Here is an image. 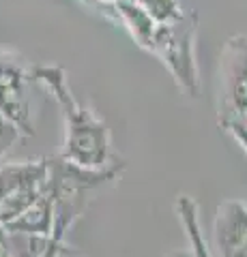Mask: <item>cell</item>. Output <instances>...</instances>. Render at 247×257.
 Wrapping results in <instances>:
<instances>
[{
    "instance_id": "cell-1",
    "label": "cell",
    "mask_w": 247,
    "mask_h": 257,
    "mask_svg": "<svg viewBox=\"0 0 247 257\" xmlns=\"http://www.w3.org/2000/svg\"><path fill=\"white\" fill-rule=\"evenodd\" d=\"M35 84H41L58 103L65 120V148L60 157L82 167H106L112 163V135L103 120L73 94L67 73L56 64H35Z\"/></svg>"
},
{
    "instance_id": "cell-2",
    "label": "cell",
    "mask_w": 247,
    "mask_h": 257,
    "mask_svg": "<svg viewBox=\"0 0 247 257\" xmlns=\"http://www.w3.org/2000/svg\"><path fill=\"white\" fill-rule=\"evenodd\" d=\"M125 161L114 159L106 167H82L58 157L47 159L45 191L52 202V238L65 240L67 231L82 219L97 191L121 178Z\"/></svg>"
},
{
    "instance_id": "cell-3",
    "label": "cell",
    "mask_w": 247,
    "mask_h": 257,
    "mask_svg": "<svg viewBox=\"0 0 247 257\" xmlns=\"http://www.w3.org/2000/svg\"><path fill=\"white\" fill-rule=\"evenodd\" d=\"M198 13L183 11L179 18L157 24L150 54L157 56L170 71L183 94L196 99L200 92V73L196 62Z\"/></svg>"
},
{
    "instance_id": "cell-4",
    "label": "cell",
    "mask_w": 247,
    "mask_h": 257,
    "mask_svg": "<svg viewBox=\"0 0 247 257\" xmlns=\"http://www.w3.org/2000/svg\"><path fill=\"white\" fill-rule=\"evenodd\" d=\"M33 84V67L20 54L0 50V114L9 118L26 138L35 133L30 101Z\"/></svg>"
},
{
    "instance_id": "cell-5",
    "label": "cell",
    "mask_w": 247,
    "mask_h": 257,
    "mask_svg": "<svg viewBox=\"0 0 247 257\" xmlns=\"http://www.w3.org/2000/svg\"><path fill=\"white\" fill-rule=\"evenodd\" d=\"M219 126H226L247 114V37L228 39L221 52L219 73Z\"/></svg>"
},
{
    "instance_id": "cell-6",
    "label": "cell",
    "mask_w": 247,
    "mask_h": 257,
    "mask_svg": "<svg viewBox=\"0 0 247 257\" xmlns=\"http://www.w3.org/2000/svg\"><path fill=\"white\" fill-rule=\"evenodd\" d=\"M219 257H247V204L228 199L219 204L213 225Z\"/></svg>"
},
{
    "instance_id": "cell-7",
    "label": "cell",
    "mask_w": 247,
    "mask_h": 257,
    "mask_svg": "<svg viewBox=\"0 0 247 257\" xmlns=\"http://www.w3.org/2000/svg\"><path fill=\"white\" fill-rule=\"evenodd\" d=\"M116 20L129 30V35L133 37V41L138 43L142 50H150L153 43V35L157 28V22L150 18V13L135 0H121L114 5Z\"/></svg>"
},
{
    "instance_id": "cell-8",
    "label": "cell",
    "mask_w": 247,
    "mask_h": 257,
    "mask_svg": "<svg viewBox=\"0 0 247 257\" xmlns=\"http://www.w3.org/2000/svg\"><path fill=\"white\" fill-rule=\"evenodd\" d=\"M52 225H54L52 202L45 191L28 210H24L18 219L7 225V231H11V234H26V236H52Z\"/></svg>"
},
{
    "instance_id": "cell-9",
    "label": "cell",
    "mask_w": 247,
    "mask_h": 257,
    "mask_svg": "<svg viewBox=\"0 0 247 257\" xmlns=\"http://www.w3.org/2000/svg\"><path fill=\"white\" fill-rule=\"evenodd\" d=\"M47 174V159L35 161H20V163H7L0 165V206L11 193L22 187L24 182L43 178Z\"/></svg>"
},
{
    "instance_id": "cell-10",
    "label": "cell",
    "mask_w": 247,
    "mask_h": 257,
    "mask_svg": "<svg viewBox=\"0 0 247 257\" xmlns=\"http://www.w3.org/2000/svg\"><path fill=\"white\" fill-rule=\"evenodd\" d=\"M135 3H140L144 7L157 24L179 18V15L185 11V9H181L179 0H135Z\"/></svg>"
},
{
    "instance_id": "cell-11",
    "label": "cell",
    "mask_w": 247,
    "mask_h": 257,
    "mask_svg": "<svg viewBox=\"0 0 247 257\" xmlns=\"http://www.w3.org/2000/svg\"><path fill=\"white\" fill-rule=\"evenodd\" d=\"M20 138H22L20 128L15 126L7 116L0 114V159L15 146V142H18Z\"/></svg>"
},
{
    "instance_id": "cell-12",
    "label": "cell",
    "mask_w": 247,
    "mask_h": 257,
    "mask_svg": "<svg viewBox=\"0 0 247 257\" xmlns=\"http://www.w3.org/2000/svg\"><path fill=\"white\" fill-rule=\"evenodd\" d=\"M0 257H13L11 234L7 231V227H3V225H0Z\"/></svg>"
},
{
    "instance_id": "cell-13",
    "label": "cell",
    "mask_w": 247,
    "mask_h": 257,
    "mask_svg": "<svg viewBox=\"0 0 247 257\" xmlns=\"http://www.w3.org/2000/svg\"><path fill=\"white\" fill-rule=\"evenodd\" d=\"M170 257H194V253H191V248H189L187 253L185 251H179V253H172Z\"/></svg>"
},
{
    "instance_id": "cell-14",
    "label": "cell",
    "mask_w": 247,
    "mask_h": 257,
    "mask_svg": "<svg viewBox=\"0 0 247 257\" xmlns=\"http://www.w3.org/2000/svg\"><path fill=\"white\" fill-rule=\"evenodd\" d=\"M65 257H79V253L75 251V248H73V246H71V248H69V253H67Z\"/></svg>"
}]
</instances>
